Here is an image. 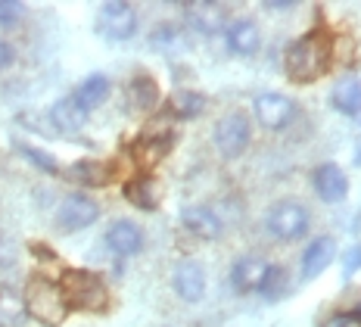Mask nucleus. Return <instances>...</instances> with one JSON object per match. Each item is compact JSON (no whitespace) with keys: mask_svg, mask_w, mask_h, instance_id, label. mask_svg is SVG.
Listing matches in <instances>:
<instances>
[{"mask_svg":"<svg viewBox=\"0 0 361 327\" xmlns=\"http://www.w3.org/2000/svg\"><path fill=\"white\" fill-rule=\"evenodd\" d=\"M171 284H175V293L184 302H200L202 293H206V271H202L200 262H193V258H184V262L175 268V278H171Z\"/></svg>","mask_w":361,"mask_h":327,"instance_id":"obj_9","label":"nucleus"},{"mask_svg":"<svg viewBox=\"0 0 361 327\" xmlns=\"http://www.w3.org/2000/svg\"><path fill=\"white\" fill-rule=\"evenodd\" d=\"M296 116V103L283 94H259L255 97V119L265 128H283Z\"/></svg>","mask_w":361,"mask_h":327,"instance_id":"obj_8","label":"nucleus"},{"mask_svg":"<svg viewBox=\"0 0 361 327\" xmlns=\"http://www.w3.org/2000/svg\"><path fill=\"white\" fill-rule=\"evenodd\" d=\"M265 275H268V262L265 258H255V256H246L231 268V280L240 293H252V290H262L265 284Z\"/></svg>","mask_w":361,"mask_h":327,"instance_id":"obj_16","label":"nucleus"},{"mask_svg":"<svg viewBox=\"0 0 361 327\" xmlns=\"http://www.w3.org/2000/svg\"><path fill=\"white\" fill-rule=\"evenodd\" d=\"M187 13V22H190V28H197L200 35H218L224 28V6L221 4H209V0H200V4H187L184 6Z\"/></svg>","mask_w":361,"mask_h":327,"instance_id":"obj_12","label":"nucleus"},{"mask_svg":"<svg viewBox=\"0 0 361 327\" xmlns=\"http://www.w3.org/2000/svg\"><path fill=\"white\" fill-rule=\"evenodd\" d=\"M125 200L131 203V206L144 209V212H153L159 206V190H156V181L149 178V174H140V178L128 181L125 184Z\"/></svg>","mask_w":361,"mask_h":327,"instance_id":"obj_22","label":"nucleus"},{"mask_svg":"<svg viewBox=\"0 0 361 327\" xmlns=\"http://www.w3.org/2000/svg\"><path fill=\"white\" fill-rule=\"evenodd\" d=\"M100 218V206L97 200H90L85 194H72L63 200V206L56 209V227L66 234H75V231H85Z\"/></svg>","mask_w":361,"mask_h":327,"instance_id":"obj_7","label":"nucleus"},{"mask_svg":"<svg viewBox=\"0 0 361 327\" xmlns=\"http://www.w3.org/2000/svg\"><path fill=\"white\" fill-rule=\"evenodd\" d=\"M128 94H131V103L137 106V109H153V106L159 103V88H156V81L149 78V75H137V78L128 85Z\"/></svg>","mask_w":361,"mask_h":327,"instance_id":"obj_24","label":"nucleus"},{"mask_svg":"<svg viewBox=\"0 0 361 327\" xmlns=\"http://www.w3.org/2000/svg\"><path fill=\"white\" fill-rule=\"evenodd\" d=\"M22 16H25V6L19 0H0V28H16Z\"/></svg>","mask_w":361,"mask_h":327,"instance_id":"obj_27","label":"nucleus"},{"mask_svg":"<svg viewBox=\"0 0 361 327\" xmlns=\"http://www.w3.org/2000/svg\"><path fill=\"white\" fill-rule=\"evenodd\" d=\"M358 119H361V112H358Z\"/></svg>","mask_w":361,"mask_h":327,"instance_id":"obj_33","label":"nucleus"},{"mask_svg":"<svg viewBox=\"0 0 361 327\" xmlns=\"http://www.w3.org/2000/svg\"><path fill=\"white\" fill-rule=\"evenodd\" d=\"M50 121H54V128L59 134H75V131L85 128L87 112L81 109L72 97H66V100H56L54 106H50Z\"/></svg>","mask_w":361,"mask_h":327,"instance_id":"obj_19","label":"nucleus"},{"mask_svg":"<svg viewBox=\"0 0 361 327\" xmlns=\"http://www.w3.org/2000/svg\"><path fill=\"white\" fill-rule=\"evenodd\" d=\"M19 153L28 159V162H35L41 172H47V174H59V165H56V159L54 156H47V153H41L37 147H28V143H19Z\"/></svg>","mask_w":361,"mask_h":327,"instance_id":"obj_26","label":"nucleus"},{"mask_svg":"<svg viewBox=\"0 0 361 327\" xmlns=\"http://www.w3.org/2000/svg\"><path fill=\"white\" fill-rule=\"evenodd\" d=\"M334 256H336V240L334 237H327V234L324 237H314L302 253V278L312 280V278H318L321 271H327V265L334 262Z\"/></svg>","mask_w":361,"mask_h":327,"instance_id":"obj_13","label":"nucleus"},{"mask_svg":"<svg viewBox=\"0 0 361 327\" xmlns=\"http://www.w3.org/2000/svg\"><path fill=\"white\" fill-rule=\"evenodd\" d=\"M352 324H355L352 321V311H334L321 327H352Z\"/></svg>","mask_w":361,"mask_h":327,"instance_id":"obj_29","label":"nucleus"},{"mask_svg":"<svg viewBox=\"0 0 361 327\" xmlns=\"http://www.w3.org/2000/svg\"><path fill=\"white\" fill-rule=\"evenodd\" d=\"M13 59H16V53H13V47L6 41H0V72L6 69V66H13Z\"/></svg>","mask_w":361,"mask_h":327,"instance_id":"obj_30","label":"nucleus"},{"mask_svg":"<svg viewBox=\"0 0 361 327\" xmlns=\"http://www.w3.org/2000/svg\"><path fill=\"white\" fill-rule=\"evenodd\" d=\"M59 290L66 296V306L78 311H106L109 290L97 271L87 268H69L59 280Z\"/></svg>","mask_w":361,"mask_h":327,"instance_id":"obj_3","label":"nucleus"},{"mask_svg":"<svg viewBox=\"0 0 361 327\" xmlns=\"http://www.w3.org/2000/svg\"><path fill=\"white\" fill-rule=\"evenodd\" d=\"M330 106L343 116H358L361 112V81L355 75H345L330 90Z\"/></svg>","mask_w":361,"mask_h":327,"instance_id":"obj_18","label":"nucleus"},{"mask_svg":"<svg viewBox=\"0 0 361 327\" xmlns=\"http://www.w3.org/2000/svg\"><path fill=\"white\" fill-rule=\"evenodd\" d=\"M355 162H361V150H358V153H355Z\"/></svg>","mask_w":361,"mask_h":327,"instance_id":"obj_32","label":"nucleus"},{"mask_svg":"<svg viewBox=\"0 0 361 327\" xmlns=\"http://www.w3.org/2000/svg\"><path fill=\"white\" fill-rule=\"evenodd\" d=\"M106 97H109V78L106 75H90V78H85L78 88H75L72 100L78 103L85 112H90V109H97V106L106 103Z\"/></svg>","mask_w":361,"mask_h":327,"instance_id":"obj_20","label":"nucleus"},{"mask_svg":"<svg viewBox=\"0 0 361 327\" xmlns=\"http://www.w3.org/2000/svg\"><path fill=\"white\" fill-rule=\"evenodd\" d=\"M308 222H312V218H308L305 206H299V203H290V200L277 203V206L268 212V218H265L271 237H277V240H296V237H302V234L308 231Z\"/></svg>","mask_w":361,"mask_h":327,"instance_id":"obj_5","label":"nucleus"},{"mask_svg":"<svg viewBox=\"0 0 361 327\" xmlns=\"http://www.w3.org/2000/svg\"><path fill=\"white\" fill-rule=\"evenodd\" d=\"M358 268H361V243H358V246H352L349 253H345V258H343V275L352 278Z\"/></svg>","mask_w":361,"mask_h":327,"instance_id":"obj_28","label":"nucleus"},{"mask_svg":"<svg viewBox=\"0 0 361 327\" xmlns=\"http://www.w3.org/2000/svg\"><path fill=\"white\" fill-rule=\"evenodd\" d=\"M106 246L116 256H137L140 249H144V231H140L134 222L118 218V222H112L109 231H106Z\"/></svg>","mask_w":361,"mask_h":327,"instance_id":"obj_11","label":"nucleus"},{"mask_svg":"<svg viewBox=\"0 0 361 327\" xmlns=\"http://www.w3.org/2000/svg\"><path fill=\"white\" fill-rule=\"evenodd\" d=\"M171 143H175V138H171L169 131L165 134H149V138H140L137 143H134L131 153H134V159H137V165L153 169V165H159L162 159L171 153Z\"/></svg>","mask_w":361,"mask_h":327,"instance_id":"obj_17","label":"nucleus"},{"mask_svg":"<svg viewBox=\"0 0 361 327\" xmlns=\"http://www.w3.org/2000/svg\"><path fill=\"white\" fill-rule=\"evenodd\" d=\"M228 47L237 57H252L262 47V32L252 19H234L228 25Z\"/></svg>","mask_w":361,"mask_h":327,"instance_id":"obj_15","label":"nucleus"},{"mask_svg":"<svg viewBox=\"0 0 361 327\" xmlns=\"http://www.w3.org/2000/svg\"><path fill=\"white\" fill-rule=\"evenodd\" d=\"M206 109V97L200 90H175L169 97V112L175 119H197Z\"/></svg>","mask_w":361,"mask_h":327,"instance_id":"obj_23","label":"nucleus"},{"mask_svg":"<svg viewBox=\"0 0 361 327\" xmlns=\"http://www.w3.org/2000/svg\"><path fill=\"white\" fill-rule=\"evenodd\" d=\"M250 119L243 112H228V116L218 119L215 125V147L221 156L234 159L240 156L246 147H250Z\"/></svg>","mask_w":361,"mask_h":327,"instance_id":"obj_6","label":"nucleus"},{"mask_svg":"<svg viewBox=\"0 0 361 327\" xmlns=\"http://www.w3.org/2000/svg\"><path fill=\"white\" fill-rule=\"evenodd\" d=\"M97 28L103 37L109 41H128L137 32V10L125 0H112V4L100 6V16H97Z\"/></svg>","mask_w":361,"mask_h":327,"instance_id":"obj_4","label":"nucleus"},{"mask_svg":"<svg viewBox=\"0 0 361 327\" xmlns=\"http://www.w3.org/2000/svg\"><path fill=\"white\" fill-rule=\"evenodd\" d=\"M293 6H296V4H290V0H287V4H265V10H274V13H287V10H293Z\"/></svg>","mask_w":361,"mask_h":327,"instance_id":"obj_31","label":"nucleus"},{"mask_svg":"<svg viewBox=\"0 0 361 327\" xmlns=\"http://www.w3.org/2000/svg\"><path fill=\"white\" fill-rule=\"evenodd\" d=\"M287 290V271L281 268V265H268V275H265V284H262V293L268 296V299H274V296H281Z\"/></svg>","mask_w":361,"mask_h":327,"instance_id":"obj_25","label":"nucleus"},{"mask_svg":"<svg viewBox=\"0 0 361 327\" xmlns=\"http://www.w3.org/2000/svg\"><path fill=\"white\" fill-rule=\"evenodd\" d=\"M180 225L200 240H218L221 237V218L206 206H190L180 212Z\"/></svg>","mask_w":361,"mask_h":327,"instance_id":"obj_14","label":"nucleus"},{"mask_svg":"<svg viewBox=\"0 0 361 327\" xmlns=\"http://www.w3.org/2000/svg\"><path fill=\"white\" fill-rule=\"evenodd\" d=\"M69 178L85 187H106L112 178V169L106 162H97V159H78V162L69 165Z\"/></svg>","mask_w":361,"mask_h":327,"instance_id":"obj_21","label":"nucleus"},{"mask_svg":"<svg viewBox=\"0 0 361 327\" xmlns=\"http://www.w3.org/2000/svg\"><path fill=\"white\" fill-rule=\"evenodd\" d=\"M312 181H314V194H318L324 203H343L345 194H349V178H345V172L334 162L318 165Z\"/></svg>","mask_w":361,"mask_h":327,"instance_id":"obj_10","label":"nucleus"},{"mask_svg":"<svg viewBox=\"0 0 361 327\" xmlns=\"http://www.w3.org/2000/svg\"><path fill=\"white\" fill-rule=\"evenodd\" d=\"M334 44L336 41L324 28H314L299 41H293L287 50V75L296 85H312V81L324 78L334 63Z\"/></svg>","mask_w":361,"mask_h":327,"instance_id":"obj_1","label":"nucleus"},{"mask_svg":"<svg viewBox=\"0 0 361 327\" xmlns=\"http://www.w3.org/2000/svg\"><path fill=\"white\" fill-rule=\"evenodd\" d=\"M22 309L44 327H59L69 315V306H66V296L59 290V284L47 278L28 280L25 290H22Z\"/></svg>","mask_w":361,"mask_h":327,"instance_id":"obj_2","label":"nucleus"}]
</instances>
